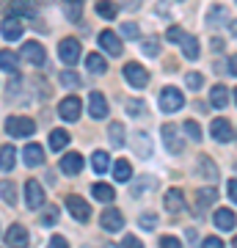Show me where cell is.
Here are the masks:
<instances>
[{
  "label": "cell",
  "instance_id": "d4e9b609",
  "mask_svg": "<svg viewBox=\"0 0 237 248\" xmlns=\"http://www.w3.org/2000/svg\"><path fill=\"white\" fill-rule=\"evenodd\" d=\"M14 157H17V149H14V146H3V149H0V171H11L14 169Z\"/></svg>",
  "mask_w": 237,
  "mask_h": 248
},
{
  "label": "cell",
  "instance_id": "681fc988",
  "mask_svg": "<svg viewBox=\"0 0 237 248\" xmlns=\"http://www.w3.org/2000/svg\"><path fill=\"white\" fill-rule=\"evenodd\" d=\"M229 199H232V202H235V199H237V182H235V179H229Z\"/></svg>",
  "mask_w": 237,
  "mask_h": 248
},
{
  "label": "cell",
  "instance_id": "7bdbcfd3",
  "mask_svg": "<svg viewBox=\"0 0 237 248\" xmlns=\"http://www.w3.org/2000/svg\"><path fill=\"white\" fill-rule=\"evenodd\" d=\"M160 246L163 248H179L182 243H179L176 237H171V234H166V237H160Z\"/></svg>",
  "mask_w": 237,
  "mask_h": 248
},
{
  "label": "cell",
  "instance_id": "7402d4cb",
  "mask_svg": "<svg viewBox=\"0 0 237 248\" xmlns=\"http://www.w3.org/2000/svg\"><path fill=\"white\" fill-rule=\"evenodd\" d=\"M91 193H94V199L97 202H113L116 199V190L111 185H105V182H97V185H91Z\"/></svg>",
  "mask_w": 237,
  "mask_h": 248
},
{
  "label": "cell",
  "instance_id": "30bf717a",
  "mask_svg": "<svg viewBox=\"0 0 237 248\" xmlns=\"http://www.w3.org/2000/svg\"><path fill=\"white\" fill-rule=\"evenodd\" d=\"M22 58H25L28 63H33V66H42V63L47 61V53H44V47L39 45V42H25V45H22Z\"/></svg>",
  "mask_w": 237,
  "mask_h": 248
},
{
  "label": "cell",
  "instance_id": "4dcf8cb0",
  "mask_svg": "<svg viewBox=\"0 0 237 248\" xmlns=\"http://www.w3.org/2000/svg\"><path fill=\"white\" fill-rule=\"evenodd\" d=\"M108 166H111V157H108V152H94V157H91V169L97 171V174H105Z\"/></svg>",
  "mask_w": 237,
  "mask_h": 248
},
{
  "label": "cell",
  "instance_id": "484cf974",
  "mask_svg": "<svg viewBox=\"0 0 237 248\" xmlns=\"http://www.w3.org/2000/svg\"><path fill=\"white\" fill-rule=\"evenodd\" d=\"M218 199V190L215 187H202L199 193H196V202H199V210H207L212 202Z\"/></svg>",
  "mask_w": 237,
  "mask_h": 248
},
{
  "label": "cell",
  "instance_id": "277c9868",
  "mask_svg": "<svg viewBox=\"0 0 237 248\" xmlns=\"http://www.w3.org/2000/svg\"><path fill=\"white\" fill-rule=\"evenodd\" d=\"M25 204L31 210H42L44 207V187L39 179H28L25 182Z\"/></svg>",
  "mask_w": 237,
  "mask_h": 248
},
{
  "label": "cell",
  "instance_id": "5b68a950",
  "mask_svg": "<svg viewBox=\"0 0 237 248\" xmlns=\"http://www.w3.org/2000/svg\"><path fill=\"white\" fill-rule=\"evenodd\" d=\"M124 78H127V83H130L132 89H143V86H146V83H149V72L143 69V66H141V63H127V66H124Z\"/></svg>",
  "mask_w": 237,
  "mask_h": 248
},
{
  "label": "cell",
  "instance_id": "9c48e42d",
  "mask_svg": "<svg viewBox=\"0 0 237 248\" xmlns=\"http://www.w3.org/2000/svg\"><path fill=\"white\" fill-rule=\"evenodd\" d=\"M99 47H102V50H105L108 55H116V58H119V55L124 53L122 39H119V36H116L113 31H102V33H99Z\"/></svg>",
  "mask_w": 237,
  "mask_h": 248
},
{
  "label": "cell",
  "instance_id": "7c38bea8",
  "mask_svg": "<svg viewBox=\"0 0 237 248\" xmlns=\"http://www.w3.org/2000/svg\"><path fill=\"white\" fill-rule=\"evenodd\" d=\"M22 163H25L28 169L42 166V163H44V149L39 146V143H28L25 149H22Z\"/></svg>",
  "mask_w": 237,
  "mask_h": 248
},
{
  "label": "cell",
  "instance_id": "d590c367",
  "mask_svg": "<svg viewBox=\"0 0 237 248\" xmlns=\"http://www.w3.org/2000/svg\"><path fill=\"white\" fill-rule=\"evenodd\" d=\"M185 133L190 135V141H202V127H199V124L193 122V119H190V122H185Z\"/></svg>",
  "mask_w": 237,
  "mask_h": 248
},
{
  "label": "cell",
  "instance_id": "5bb4252c",
  "mask_svg": "<svg viewBox=\"0 0 237 248\" xmlns=\"http://www.w3.org/2000/svg\"><path fill=\"white\" fill-rule=\"evenodd\" d=\"M0 33L6 42H17L19 36H22V22L17 17H6L3 19V25H0Z\"/></svg>",
  "mask_w": 237,
  "mask_h": 248
},
{
  "label": "cell",
  "instance_id": "e0dca14e",
  "mask_svg": "<svg viewBox=\"0 0 237 248\" xmlns=\"http://www.w3.org/2000/svg\"><path fill=\"white\" fill-rule=\"evenodd\" d=\"M61 171L63 174H80L83 171V155H78V152H69V155H63L61 157Z\"/></svg>",
  "mask_w": 237,
  "mask_h": 248
},
{
  "label": "cell",
  "instance_id": "b9f144b4",
  "mask_svg": "<svg viewBox=\"0 0 237 248\" xmlns=\"http://www.w3.org/2000/svg\"><path fill=\"white\" fill-rule=\"evenodd\" d=\"M185 80H188V86H190V89H202V83H204V80H202V75H199V72H190V75H188V78H185Z\"/></svg>",
  "mask_w": 237,
  "mask_h": 248
},
{
  "label": "cell",
  "instance_id": "f35d334b",
  "mask_svg": "<svg viewBox=\"0 0 237 248\" xmlns=\"http://www.w3.org/2000/svg\"><path fill=\"white\" fill-rule=\"evenodd\" d=\"M141 50H143L146 55H158V53H160V42H158V39H146Z\"/></svg>",
  "mask_w": 237,
  "mask_h": 248
},
{
  "label": "cell",
  "instance_id": "52a82bcc",
  "mask_svg": "<svg viewBox=\"0 0 237 248\" xmlns=\"http://www.w3.org/2000/svg\"><path fill=\"white\" fill-rule=\"evenodd\" d=\"M80 110H83V102H80L75 94L66 97V99H61V105H58V116H61L63 122H75V119L80 116Z\"/></svg>",
  "mask_w": 237,
  "mask_h": 248
},
{
  "label": "cell",
  "instance_id": "74e56055",
  "mask_svg": "<svg viewBox=\"0 0 237 248\" xmlns=\"http://www.w3.org/2000/svg\"><path fill=\"white\" fill-rule=\"evenodd\" d=\"M141 229H146V232H152L155 229V223H158V215H152V213H146V215H141Z\"/></svg>",
  "mask_w": 237,
  "mask_h": 248
},
{
  "label": "cell",
  "instance_id": "7dc6e473",
  "mask_svg": "<svg viewBox=\"0 0 237 248\" xmlns=\"http://www.w3.org/2000/svg\"><path fill=\"white\" fill-rule=\"evenodd\" d=\"M168 39H171V42H179V39H182V28H171V31H168Z\"/></svg>",
  "mask_w": 237,
  "mask_h": 248
},
{
  "label": "cell",
  "instance_id": "ab89813d",
  "mask_svg": "<svg viewBox=\"0 0 237 248\" xmlns=\"http://www.w3.org/2000/svg\"><path fill=\"white\" fill-rule=\"evenodd\" d=\"M199 169H202V171H207V177H210V179H215V174H218V171H215V166H212V160H210V157H202V163H199Z\"/></svg>",
  "mask_w": 237,
  "mask_h": 248
},
{
  "label": "cell",
  "instance_id": "4fadbf2b",
  "mask_svg": "<svg viewBox=\"0 0 237 248\" xmlns=\"http://www.w3.org/2000/svg\"><path fill=\"white\" fill-rule=\"evenodd\" d=\"M88 113H91V119H105L108 116V102L99 91H91V97H88Z\"/></svg>",
  "mask_w": 237,
  "mask_h": 248
},
{
  "label": "cell",
  "instance_id": "7a4b0ae2",
  "mask_svg": "<svg viewBox=\"0 0 237 248\" xmlns=\"http://www.w3.org/2000/svg\"><path fill=\"white\" fill-rule=\"evenodd\" d=\"M182 105H185V97H182L179 89L168 86V89L160 91V110H163V113H176Z\"/></svg>",
  "mask_w": 237,
  "mask_h": 248
},
{
  "label": "cell",
  "instance_id": "8992f818",
  "mask_svg": "<svg viewBox=\"0 0 237 248\" xmlns=\"http://www.w3.org/2000/svg\"><path fill=\"white\" fill-rule=\"evenodd\" d=\"M58 55H61V61L66 66H75L80 61V42L78 39H63L61 45H58Z\"/></svg>",
  "mask_w": 237,
  "mask_h": 248
},
{
  "label": "cell",
  "instance_id": "603a6c76",
  "mask_svg": "<svg viewBox=\"0 0 237 248\" xmlns=\"http://www.w3.org/2000/svg\"><path fill=\"white\" fill-rule=\"evenodd\" d=\"M86 66H88V72H91V75H105L108 72V63H105V58H102V55L99 53H91L86 58Z\"/></svg>",
  "mask_w": 237,
  "mask_h": 248
},
{
  "label": "cell",
  "instance_id": "8d00e7d4",
  "mask_svg": "<svg viewBox=\"0 0 237 248\" xmlns=\"http://www.w3.org/2000/svg\"><path fill=\"white\" fill-rule=\"evenodd\" d=\"M42 223H44V226H55V223H58V207L44 210V213H42Z\"/></svg>",
  "mask_w": 237,
  "mask_h": 248
},
{
  "label": "cell",
  "instance_id": "2e32d148",
  "mask_svg": "<svg viewBox=\"0 0 237 248\" xmlns=\"http://www.w3.org/2000/svg\"><path fill=\"white\" fill-rule=\"evenodd\" d=\"M28 229L22 226V223H14V226H9L6 229V246H28Z\"/></svg>",
  "mask_w": 237,
  "mask_h": 248
},
{
  "label": "cell",
  "instance_id": "ee69618b",
  "mask_svg": "<svg viewBox=\"0 0 237 248\" xmlns=\"http://www.w3.org/2000/svg\"><path fill=\"white\" fill-rule=\"evenodd\" d=\"M127 110H130V116H141L143 113V102H135L132 99V102H127Z\"/></svg>",
  "mask_w": 237,
  "mask_h": 248
},
{
  "label": "cell",
  "instance_id": "bcb514c9",
  "mask_svg": "<svg viewBox=\"0 0 237 248\" xmlns=\"http://www.w3.org/2000/svg\"><path fill=\"white\" fill-rule=\"evenodd\" d=\"M204 246L207 248H221L223 243H221V237H204Z\"/></svg>",
  "mask_w": 237,
  "mask_h": 248
},
{
  "label": "cell",
  "instance_id": "f546056e",
  "mask_svg": "<svg viewBox=\"0 0 237 248\" xmlns=\"http://www.w3.org/2000/svg\"><path fill=\"white\" fill-rule=\"evenodd\" d=\"M66 143H69V133L66 130H53L50 133V149L53 152H61Z\"/></svg>",
  "mask_w": 237,
  "mask_h": 248
},
{
  "label": "cell",
  "instance_id": "1f68e13d",
  "mask_svg": "<svg viewBox=\"0 0 237 248\" xmlns=\"http://www.w3.org/2000/svg\"><path fill=\"white\" fill-rule=\"evenodd\" d=\"M223 19H226V9H223V6H212V9L207 11V25L218 28Z\"/></svg>",
  "mask_w": 237,
  "mask_h": 248
},
{
  "label": "cell",
  "instance_id": "e575fe53",
  "mask_svg": "<svg viewBox=\"0 0 237 248\" xmlns=\"http://www.w3.org/2000/svg\"><path fill=\"white\" fill-rule=\"evenodd\" d=\"M61 83L66 86V89H78V86H80V78L75 75V72L63 69V72H61Z\"/></svg>",
  "mask_w": 237,
  "mask_h": 248
},
{
  "label": "cell",
  "instance_id": "f1b7e54d",
  "mask_svg": "<svg viewBox=\"0 0 237 248\" xmlns=\"http://www.w3.org/2000/svg\"><path fill=\"white\" fill-rule=\"evenodd\" d=\"M97 14L105 19H116V14H119V6H116V0H99L97 3Z\"/></svg>",
  "mask_w": 237,
  "mask_h": 248
},
{
  "label": "cell",
  "instance_id": "cb8c5ba5",
  "mask_svg": "<svg viewBox=\"0 0 237 248\" xmlns=\"http://www.w3.org/2000/svg\"><path fill=\"white\" fill-rule=\"evenodd\" d=\"M0 69H6V72H14L19 69V58H17V53H11V50H3L0 53Z\"/></svg>",
  "mask_w": 237,
  "mask_h": 248
},
{
  "label": "cell",
  "instance_id": "8fae6325",
  "mask_svg": "<svg viewBox=\"0 0 237 248\" xmlns=\"http://www.w3.org/2000/svg\"><path fill=\"white\" fill-rule=\"evenodd\" d=\"M210 133H212V138H215L218 143H229L232 138H235V127H232L226 119H215L212 127H210Z\"/></svg>",
  "mask_w": 237,
  "mask_h": 248
},
{
  "label": "cell",
  "instance_id": "60d3db41",
  "mask_svg": "<svg viewBox=\"0 0 237 248\" xmlns=\"http://www.w3.org/2000/svg\"><path fill=\"white\" fill-rule=\"evenodd\" d=\"M122 33L127 36V39H138V25H135V22H124Z\"/></svg>",
  "mask_w": 237,
  "mask_h": 248
},
{
  "label": "cell",
  "instance_id": "ba28073f",
  "mask_svg": "<svg viewBox=\"0 0 237 248\" xmlns=\"http://www.w3.org/2000/svg\"><path fill=\"white\" fill-rule=\"evenodd\" d=\"M160 133H163V143H166V149L171 152V155H182L185 143H182V138L176 135V133H179V130H176L174 124H166V127H163Z\"/></svg>",
  "mask_w": 237,
  "mask_h": 248
},
{
  "label": "cell",
  "instance_id": "83f0119b",
  "mask_svg": "<svg viewBox=\"0 0 237 248\" xmlns=\"http://www.w3.org/2000/svg\"><path fill=\"white\" fill-rule=\"evenodd\" d=\"M113 177H116V182H130V177H132V166L127 163V160H116V166H113Z\"/></svg>",
  "mask_w": 237,
  "mask_h": 248
},
{
  "label": "cell",
  "instance_id": "9a60e30c",
  "mask_svg": "<svg viewBox=\"0 0 237 248\" xmlns=\"http://www.w3.org/2000/svg\"><path fill=\"white\" fill-rule=\"evenodd\" d=\"M99 223H102V229H105V232H122L124 215L119 213V210H105L102 218H99Z\"/></svg>",
  "mask_w": 237,
  "mask_h": 248
},
{
  "label": "cell",
  "instance_id": "d6a6232c",
  "mask_svg": "<svg viewBox=\"0 0 237 248\" xmlns=\"http://www.w3.org/2000/svg\"><path fill=\"white\" fill-rule=\"evenodd\" d=\"M63 9H66V17L78 22V19H80V9H83V0H63Z\"/></svg>",
  "mask_w": 237,
  "mask_h": 248
},
{
  "label": "cell",
  "instance_id": "f6af8a7d",
  "mask_svg": "<svg viewBox=\"0 0 237 248\" xmlns=\"http://www.w3.org/2000/svg\"><path fill=\"white\" fill-rule=\"evenodd\" d=\"M122 246H124V248H138V246H141V240H138V237H132V234H127V237L122 240Z\"/></svg>",
  "mask_w": 237,
  "mask_h": 248
},
{
  "label": "cell",
  "instance_id": "836d02e7",
  "mask_svg": "<svg viewBox=\"0 0 237 248\" xmlns=\"http://www.w3.org/2000/svg\"><path fill=\"white\" fill-rule=\"evenodd\" d=\"M0 196L6 199V204H17V190H14V185H11L9 179L0 182Z\"/></svg>",
  "mask_w": 237,
  "mask_h": 248
},
{
  "label": "cell",
  "instance_id": "44dd1931",
  "mask_svg": "<svg viewBox=\"0 0 237 248\" xmlns=\"http://www.w3.org/2000/svg\"><path fill=\"white\" fill-rule=\"evenodd\" d=\"M108 141H111L113 149H122L124 146V124L122 122H113L108 127Z\"/></svg>",
  "mask_w": 237,
  "mask_h": 248
},
{
  "label": "cell",
  "instance_id": "6da1fadb",
  "mask_svg": "<svg viewBox=\"0 0 237 248\" xmlns=\"http://www.w3.org/2000/svg\"><path fill=\"white\" fill-rule=\"evenodd\" d=\"M33 130H36V122L28 119V116H9L6 119V133L11 138H28V135H33Z\"/></svg>",
  "mask_w": 237,
  "mask_h": 248
},
{
  "label": "cell",
  "instance_id": "c3c4849f",
  "mask_svg": "<svg viewBox=\"0 0 237 248\" xmlns=\"http://www.w3.org/2000/svg\"><path fill=\"white\" fill-rule=\"evenodd\" d=\"M50 246H53V248H66V240H63L61 234H55V237L50 240Z\"/></svg>",
  "mask_w": 237,
  "mask_h": 248
},
{
  "label": "cell",
  "instance_id": "4316f807",
  "mask_svg": "<svg viewBox=\"0 0 237 248\" xmlns=\"http://www.w3.org/2000/svg\"><path fill=\"white\" fill-rule=\"evenodd\" d=\"M229 99H232V97H229L226 86H215V89L210 91V102H212L215 108H226V105H229Z\"/></svg>",
  "mask_w": 237,
  "mask_h": 248
},
{
  "label": "cell",
  "instance_id": "f907efd6",
  "mask_svg": "<svg viewBox=\"0 0 237 248\" xmlns=\"http://www.w3.org/2000/svg\"><path fill=\"white\" fill-rule=\"evenodd\" d=\"M179 3H182V0H179Z\"/></svg>",
  "mask_w": 237,
  "mask_h": 248
},
{
  "label": "cell",
  "instance_id": "ffe728a7",
  "mask_svg": "<svg viewBox=\"0 0 237 248\" xmlns=\"http://www.w3.org/2000/svg\"><path fill=\"white\" fill-rule=\"evenodd\" d=\"M179 42H182V53H185V58L196 61V58H199V53H202V50H199V39H196V36L182 33V39H179Z\"/></svg>",
  "mask_w": 237,
  "mask_h": 248
},
{
  "label": "cell",
  "instance_id": "3957f363",
  "mask_svg": "<svg viewBox=\"0 0 237 248\" xmlns=\"http://www.w3.org/2000/svg\"><path fill=\"white\" fill-rule=\"evenodd\" d=\"M66 210H69V215L80 223H86L88 218H91V204H88L86 199H80V196H66Z\"/></svg>",
  "mask_w": 237,
  "mask_h": 248
},
{
  "label": "cell",
  "instance_id": "d6986e66",
  "mask_svg": "<svg viewBox=\"0 0 237 248\" xmlns=\"http://www.w3.org/2000/svg\"><path fill=\"white\" fill-rule=\"evenodd\" d=\"M212 221H215V226H218L221 232H235V221H237V218H235L232 210H218Z\"/></svg>",
  "mask_w": 237,
  "mask_h": 248
},
{
  "label": "cell",
  "instance_id": "ac0fdd59",
  "mask_svg": "<svg viewBox=\"0 0 237 248\" xmlns=\"http://www.w3.org/2000/svg\"><path fill=\"white\" fill-rule=\"evenodd\" d=\"M166 210L168 213H182L185 210V196H182V190L179 187H171V190H166Z\"/></svg>",
  "mask_w": 237,
  "mask_h": 248
}]
</instances>
